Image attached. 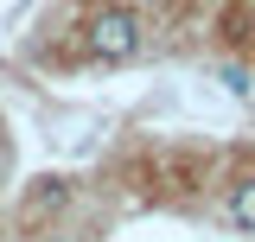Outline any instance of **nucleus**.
I'll list each match as a JSON object with an SVG mask.
<instances>
[{"mask_svg":"<svg viewBox=\"0 0 255 242\" xmlns=\"http://www.w3.org/2000/svg\"><path fill=\"white\" fill-rule=\"evenodd\" d=\"M83 45H90L96 64H134L140 58V19L128 6H102L90 26H83Z\"/></svg>","mask_w":255,"mask_h":242,"instance_id":"obj_1","label":"nucleus"},{"mask_svg":"<svg viewBox=\"0 0 255 242\" xmlns=\"http://www.w3.org/2000/svg\"><path fill=\"white\" fill-rule=\"evenodd\" d=\"M230 223L255 236V179H236V185H230Z\"/></svg>","mask_w":255,"mask_h":242,"instance_id":"obj_2","label":"nucleus"},{"mask_svg":"<svg viewBox=\"0 0 255 242\" xmlns=\"http://www.w3.org/2000/svg\"><path fill=\"white\" fill-rule=\"evenodd\" d=\"M217 83H223L230 96H236V102H249V90H255V83H249V70H243V64H223V70H217Z\"/></svg>","mask_w":255,"mask_h":242,"instance_id":"obj_3","label":"nucleus"}]
</instances>
